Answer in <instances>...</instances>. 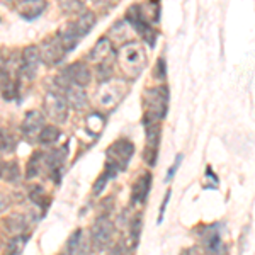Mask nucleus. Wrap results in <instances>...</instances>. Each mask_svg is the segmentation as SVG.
<instances>
[{"label": "nucleus", "instance_id": "f257e3e1", "mask_svg": "<svg viewBox=\"0 0 255 255\" xmlns=\"http://www.w3.org/2000/svg\"><path fill=\"white\" fill-rule=\"evenodd\" d=\"M118 63L123 73L129 79H136L146 67V51L136 41L123 43L118 51Z\"/></svg>", "mask_w": 255, "mask_h": 255}, {"label": "nucleus", "instance_id": "f03ea898", "mask_svg": "<svg viewBox=\"0 0 255 255\" xmlns=\"http://www.w3.org/2000/svg\"><path fill=\"white\" fill-rule=\"evenodd\" d=\"M145 102V119L143 123H160L168 109V89L165 85L146 89L143 92Z\"/></svg>", "mask_w": 255, "mask_h": 255}, {"label": "nucleus", "instance_id": "7ed1b4c3", "mask_svg": "<svg viewBox=\"0 0 255 255\" xmlns=\"http://www.w3.org/2000/svg\"><path fill=\"white\" fill-rule=\"evenodd\" d=\"M134 155V145L126 138L116 139L114 143H111L108 151H106V168L119 174L121 170H125L129 163L131 157Z\"/></svg>", "mask_w": 255, "mask_h": 255}, {"label": "nucleus", "instance_id": "20e7f679", "mask_svg": "<svg viewBox=\"0 0 255 255\" xmlns=\"http://www.w3.org/2000/svg\"><path fill=\"white\" fill-rule=\"evenodd\" d=\"M221 228H223V223L204 225L199 228L197 237L201 240L204 255H230L228 247L225 245L223 237H221Z\"/></svg>", "mask_w": 255, "mask_h": 255}, {"label": "nucleus", "instance_id": "39448f33", "mask_svg": "<svg viewBox=\"0 0 255 255\" xmlns=\"http://www.w3.org/2000/svg\"><path fill=\"white\" fill-rule=\"evenodd\" d=\"M128 89L123 80H108L101 84L96 97L97 102L106 109H113L121 102V99L126 96Z\"/></svg>", "mask_w": 255, "mask_h": 255}, {"label": "nucleus", "instance_id": "423d86ee", "mask_svg": "<svg viewBox=\"0 0 255 255\" xmlns=\"http://www.w3.org/2000/svg\"><path fill=\"white\" fill-rule=\"evenodd\" d=\"M114 237V223L109 220V218H97L92 225V230H90V240H92L96 250H104L108 249L113 242Z\"/></svg>", "mask_w": 255, "mask_h": 255}, {"label": "nucleus", "instance_id": "0eeeda50", "mask_svg": "<svg viewBox=\"0 0 255 255\" xmlns=\"http://www.w3.org/2000/svg\"><path fill=\"white\" fill-rule=\"evenodd\" d=\"M68 102L65 96H61L58 92H48L46 97H44V111H46L48 118L51 119V121L61 123L67 121L68 118Z\"/></svg>", "mask_w": 255, "mask_h": 255}, {"label": "nucleus", "instance_id": "6e6552de", "mask_svg": "<svg viewBox=\"0 0 255 255\" xmlns=\"http://www.w3.org/2000/svg\"><path fill=\"white\" fill-rule=\"evenodd\" d=\"M145 133H146V146L143 158L150 167H155L158 157V145H160V134H162V126L160 123H145Z\"/></svg>", "mask_w": 255, "mask_h": 255}, {"label": "nucleus", "instance_id": "1a4fd4ad", "mask_svg": "<svg viewBox=\"0 0 255 255\" xmlns=\"http://www.w3.org/2000/svg\"><path fill=\"white\" fill-rule=\"evenodd\" d=\"M41 63V51L38 46L31 44L26 46L22 51V65H20V73L26 77L27 80H32L38 75V68Z\"/></svg>", "mask_w": 255, "mask_h": 255}, {"label": "nucleus", "instance_id": "9d476101", "mask_svg": "<svg viewBox=\"0 0 255 255\" xmlns=\"http://www.w3.org/2000/svg\"><path fill=\"white\" fill-rule=\"evenodd\" d=\"M39 51H41V60H43L46 65H58L63 61L65 55H67V51H65L63 46L60 44V41L56 36L44 41V43L39 46Z\"/></svg>", "mask_w": 255, "mask_h": 255}, {"label": "nucleus", "instance_id": "9b49d317", "mask_svg": "<svg viewBox=\"0 0 255 255\" xmlns=\"http://www.w3.org/2000/svg\"><path fill=\"white\" fill-rule=\"evenodd\" d=\"M44 125V116L39 113V111H29V113L26 114V118H24L22 121V133L24 136L27 139H34L39 136L41 129H43Z\"/></svg>", "mask_w": 255, "mask_h": 255}, {"label": "nucleus", "instance_id": "f8f14e48", "mask_svg": "<svg viewBox=\"0 0 255 255\" xmlns=\"http://www.w3.org/2000/svg\"><path fill=\"white\" fill-rule=\"evenodd\" d=\"M111 56H113V43L109 38H101L89 53V60L97 65L109 63Z\"/></svg>", "mask_w": 255, "mask_h": 255}, {"label": "nucleus", "instance_id": "ddd939ff", "mask_svg": "<svg viewBox=\"0 0 255 255\" xmlns=\"http://www.w3.org/2000/svg\"><path fill=\"white\" fill-rule=\"evenodd\" d=\"M151 187V174H141L136 179V182L133 184V189H131V203L133 204H143L148 197V192H150Z\"/></svg>", "mask_w": 255, "mask_h": 255}, {"label": "nucleus", "instance_id": "4468645a", "mask_svg": "<svg viewBox=\"0 0 255 255\" xmlns=\"http://www.w3.org/2000/svg\"><path fill=\"white\" fill-rule=\"evenodd\" d=\"M15 7L24 19H36L46 9V2L44 0H20Z\"/></svg>", "mask_w": 255, "mask_h": 255}, {"label": "nucleus", "instance_id": "2eb2a0df", "mask_svg": "<svg viewBox=\"0 0 255 255\" xmlns=\"http://www.w3.org/2000/svg\"><path fill=\"white\" fill-rule=\"evenodd\" d=\"M56 38H58L60 44L63 46V49L67 53L73 51V49L77 48V44H79V41H80V36L77 34L75 29H73L72 22H68V24H65V26H61L60 31L56 32Z\"/></svg>", "mask_w": 255, "mask_h": 255}, {"label": "nucleus", "instance_id": "dca6fc26", "mask_svg": "<svg viewBox=\"0 0 255 255\" xmlns=\"http://www.w3.org/2000/svg\"><path fill=\"white\" fill-rule=\"evenodd\" d=\"M27 228L26 216L20 213H12L10 216L3 218V230L12 237H20Z\"/></svg>", "mask_w": 255, "mask_h": 255}, {"label": "nucleus", "instance_id": "f3484780", "mask_svg": "<svg viewBox=\"0 0 255 255\" xmlns=\"http://www.w3.org/2000/svg\"><path fill=\"white\" fill-rule=\"evenodd\" d=\"M67 96H65V99H67L68 106L72 109L75 111H82L87 108L89 104V99H87V94L84 92V89L82 87H68L67 90Z\"/></svg>", "mask_w": 255, "mask_h": 255}, {"label": "nucleus", "instance_id": "a211bd4d", "mask_svg": "<svg viewBox=\"0 0 255 255\" xmlns=\"http://www.w3.org/2000/svg\"><path fill=\"white\" fill-rule=\"evenodd\" d=\"M72 26L82 39L84 36L89 34L94 26H96V15H94L92 12H82L75 20H72Z\"/></svg>", "mask_w": 255, "mask_h": 255}, {"label": "nucleus", "instance_id": "6ab92c4d", "mask_svg": "<svg viewBox=\"0 0 255 255\" xmlns=\"http://www.w3.org/2000/svg\"><path fill=\"white\" fill-rule=\"evenodd\" d=\"M60 136H61L60 128L55 126V125H48V126H44L43 129H41L38 139H39V143H43V145H51V143L58 141Z\"/></svg>", "mask_w": 255, "mask_h": 255}, {"label": "nucleus", "instance_id": "aec40b11", "mask_svg": "<svg viewBox=\"0 0 255 255\" xmlns=\"http://www.w3.org/2000/svg\"><path fill=\"white\" fill-rule=\"evenodd\" d=\"M43 160H44V155L41 153V151H34V153H32V157L29 158L27 167H26V179H34V177H38Z\"/></svg>", "mask_w": 255, "mask_h": 255}, {"label": "nucleus", "instance_id": "412c9836", "mask_svg": "<svg viewBox=\"0 0 255 255\" xmlns=\"http://www.w3.org/2000/svg\"><path fill=\"white\" fill-rule=\"evenodd\" d=\"M104 125H106V119H104L102 114L92 113V114H89V116H87V128H89V131L94 134V136H99V134L102 133Z\"/></svg>", "mask_w": 255, "mask_h": 255}, {"label": "nucleus", "instance_id": "4be33fe9", "mask_svg": "<svg viewBox=\"0 0 255 255\" xmlns=\"http://www.w3.org/2000/svg\"><path fill=\"white\" fill-rule=\"evenodd\" d=\"M29 196H31L32 203L38 204L39 208H43V209H46V208H48V204H49V197L46 196V192H44V189H43V187H39V186L32 187Z\"/></svg>", "mask_w": 255, "mask_h": 255}, {"label": "nucleus", "instance_id": "5701e85b", "mask_svg": "<svg viewBox=\"0 0 255 255\" xmlns=\"http://www.w3.org/2000/svg\"><path fill=\"white\" fill-rule=\"evenodd\" d=\"M27 242V237H14L10 240V244L7 245V252L5 255H20V252L24 250V245Z\"/></svg>", "mask_w": 255, "mask_h": 255}, {"label": "nucleus", "instance_id": "b1692460", "mask_svg": "<svg viewBox=\"0 0 255 255\" xmlns=\"http://www.w3.org/2000/svg\"><path fill=\"white\" fill-rule=\"evenodd\" d=\"M3 177H5L9 182H17L20 179V168L17 162H7L3 165Z\"/></svg>", "mask_w": 255, "mask_h": 255}, {"label": "nucleus", "instance_id": "393cba45", "mask_svg": "<svg viewBox=\"0 0 255 255\" xmlns=\"http://www.w3.org/2000/svg\"><path fill=\"white\" fill-rule=\"evenodd\" d=\"M80 240H82V230L79 228V230H75V232L70 235V238H68V242H67V252H65V255H73L79 250V245H80Z\"/></svg>", "mask_w": 255, "mask_h": 255}, {"label": "nucleus", "instance_id": "a878e982", "mask_svg": "<svg viewBox=\"0 0 255 255\" xmlns=\"http://www.w3.org/2000/svg\"><path fill=\"white\" fill-rule=\"evenodd\" d=\"M141 228H143V220H141V215H136L134 218H131V226H129V235H131V240L136 244L141 237Z\"/></svg>", "mask_w": 255, "mask_h": 255}, {"label": "nucleus", "instance_id": "bb28decb", "mask_svg": "<svg viewBox=\"0 0 255 255\" xmlns=\"http://www.w3.org/2000/svg\"><path fill=\"white\" fill-rule=\"evenodd\" d=\"M60 7H61V10H65L67 14H79V12L84 9V3L77 2V0H68V2H61Z\"/></svg>", "mask_w": 255, "mask_h": 255}, {"label": "nucleus", "instance_id": "cd10ccee", "mask_svg": "<svg viewBox=\"0 0 255 255\" xmlns=\"http://www.w3.org/2000/svg\"><path fill=\"white\" fill-rule=\"evenodd\" d=\"M109 180H111V177H109L108 172L104 170V174L99 175V179L96 180V184H94V194H96V196L102 194V191L106 189V186H108Z\"/></svg>", "mask_w": 255, "mask_h": 255}, {"label": "nucleus", "instance_id": "c85d7f7f", "mask_svg": "<svg viewBox=\"0 0 255 255\" xmlns=\"http://www.w3.org/2000/svg\"><path fill=\"white\" fill-rule=\"evenodd\" d=\"M182 160H184V155L182 153L177 155L175 162L172 163V167L168 168V172H167V175H165V182H170V180L174 179V175L177 174V170H179V167H180V163H182Z\"/></svg>", "mask_w": 255, "mask_h": 255}, {"label": "nucleus", "instance_id": "c756f323", "mask_svg": "<svg viewBox=\"0 0 255 255\" xmlns=\"http://www.w3.org/2000/svg\"><path fill=\"white\" fill-rule=\"evenodd\" d=\"M170 194H172V191L168 189V191L165 192V197H163V201H162V206H160L157 225H160L163 221V216H165V211H167V206H168V201H170Z\"/></svg>", "mask_w": 255, "mask_h": 255}, {"label": "nucleus", "instance_id": "7c9ffc66", "mask_svg": "<svg viewBox=\"0 0 255 255\" xmlns=\"http://www.w3.org/2000/svg\"><path fill=\"white\" fill-rule=\"evenodd\" d=\"M155 77L158 80H165V58L157 60V67H155Z\"/></svg>", "mask_w": 255, "mask_h": 255}, {"label": "nucleus", "instance_id": "2f4dec72", "mask_svg": "<svg viewBox=\"0 0 255 255\" xmlns=\"http://www.w3.org/2000/svg\"><path fill=\"white\" fill-rule=\"evenodd\" d=\"M9 204H10L9 196H7V194H0V213L5 211V209L9 208Z\"/></svg>", "mask_w": 255, "mask_h": 255}, {"label": "nucleus", "instance_id": "473e14b6", "mask_svg": "<svg viewBox=\"0 0 255 255\" xmlns=\"http://www.w3.org/2000/svg\"><path fill=\"white\" fill-rule=\"evenodd\" d=\"M206 177H209V180H213V184H215V187L218 186V175L213 174V168L208 167L206 168Z\"/></svg>", "mask_w": 255, "mask_h": 255}, {"label": "nucleus", "instance_id": "72a5a7b5", "mask_svg": "<svg viewBox=\"0 0 255 255\" xmlns=\"http://www.w3.org/2000/svg\"><path fill=\"white\" fill-rule=\"evenodd\" d=\"M7 146H9V138L3 136V133L0 131V150H5Z\"/></svg>", "mask_w": 255, "mask_h": 255}, {"label": "nucleus", "instance_id": "f704fd0d", "mask_svg": "<svg viewBox=\"0 0 255 255\" xmlns=\"http://www.w3.org/2000/svg\"><path fill=\"white\" fill-rule=\"evenodd\" d=\"M180 255H201L199 250L196 249V247H192V249H187V250H182Z\"/></svg>", "mask_w": 255, "mask_h": 255}, {"label": "nucleus", "instance_id": "c9c22d12", "mask_svg": "<svg viewBox=\"0 0 255 255\" xmlns=\"http://www.w3.org/2000/svg\"><path fill=\"white\" fill-rule=\"evenodd\" d=\"M3 165H5V163H2V162H0V177L3 175Z\"/></svg>", "mask_w": 255, "mask_h": 255}, {"label": "nucleus", "instance_id": "e433bc0d", "mask_svg": "<svg viewBox=\"0 0 255 255\" xmlns=\"http://www.w3.org/2000/svg\"><path fill=\"white\" fill-rule=\"evenodd\" d=\"M0 255H2V247H0Z\"/></svg>", "mask_w": 255, "mask_h": 255}, {"label": "nucleus", "instance_id": "4c0bfd02", "mask_svg": "<svg viewBox=\"0 0 255 255\" xmlns=\"http://www.w3.org/2000/svg\"><path fill=\"white\" fill-rule=\"evenodd\" d=\"M60 255H65V252H63V254H60Z\"/></svg>", "mask_w": 255, "mask_h": 255}, {"label": "nucleus", "instance_id": "58836bf2", "mask_svg": "<svg viewBox=\"0 0 255 255\" xmlns=\"http://www.w3.org/2000/svg\"><path fill=\"white\" fill-rule=\"evenodd\" d=\"M0 60H2V58H0Z\"/></svg>", "mask_w": 255, "mask_h": 255}]
</instances>
